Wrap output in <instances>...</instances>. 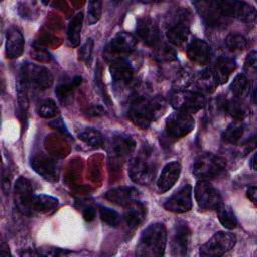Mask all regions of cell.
I'll use <instances>...</instances> for the list:
<instances>
[{"label":"cell","instance_id":"cell-31","mask_svg":"<svg viewBox=\"0 0 257 257\" xmlns=\"http://www.w3.org/2000/svg\"><path fill=\"white\" fill-rule=\"evenodd\" d=\"M28 82L23 74V72L19 69L17 81H16V92H17V101L22 113H26L28 108Z\"/></svg>","mask_w":257,"mask_h":257},{"label":"cell","instance_id":"cell-47","mask_svg":"<svg viewBox=\"0 0 257 257\" xmlns=\"http://www.w3.org/2000/svg\"><path fill=\"white\" fill-rule=\"evenodd\" d=\"M256 195H257V189L255 186H250L247 189V197L249 198L250 201H252V203L256 204Z\"/></svg>","mask_w":257,"mask_h":257},{"label":"cell","instance_id":"cell-23","mask_svg":"<svg viewBox=\"0 0 257 257\" xmlns=\"http://www.w3.org/2000/svg\"><path fill=\"white\" fill-rule=\"evenodd\" d=\"M197 9L199 10L201 16L205 19L208 25L219 26L222 25L227 19L218 9L215 1H201L195 2Z\"/></svg>","mask_w":257,"mask_h":257},{"label":"cell","instance_id":"cell-34","mask_svg":"<svg viewBox=\"0 0 257 257\" xmlns=\"http://www.w3.org/2000/svg\"><path fill=\"white\" fill-rule=\"evenodd\" d=\"M81 83V77L75 76L71 82L59 84L55 89V94L58 100L63 104H68L72 98L73 90Z\"/></svg>","mask_w":257,"mask_h":257},{"label":"cell","instance_id":"cell-12","mask_svg":"<svg viewBox=\"0 0 257 257\" xmlns=\"http://www.w3.org/2000/svg\"><path fill=\"white\" fill-rule=\"evenodd\" d=\"M20 70L23 72L28 84L37 89L45 90L53 83L52 73L44 66L34 63H25L20 67Z\"/></svg>","mask_w":257,"mask_h":257},{"label":"cell","instance_id":"cell-25","mask_svg":"<svg viewBox=\"0 0 257 257\" xmlns=\"http://www.w3.org/2000/svg\"><path fill=\"white\" fill-rule=\"evenodd\" d=\"M145 207L139 200H136L124 207L123 220L130 229L138 227L145 219Z\"/></svg>","mask_w":257,"mask_h":257},{"label":"cell","instance_id":"cell-42","mask_svg":"<svg viewBox=\"0 0 257 257\" xmlns=\"http://www.w3.org/2000/svg\"><path fill=\"white\" fill-rule=\"evenodd\" d=\"M157 56L159 57L160 60H165V61H172L177 58V53L176 51L169 45L164 44L157 49Z\"/></svg>","mask_w":257,"mask_h":257},{"label":"cell","instance_id":"cell-33","mask_svg":"<svg viewBox=\"0 0 257 257\" xmlns=\"http://www.w3.org/2000/svg\"><path fill=\"white\" fill-rule=\"evenodd\" d=\"M222 107L224 111L231 115L235 120L242 121L248 113L246 106L237 98L224 100L222 102Z\"/></svg>","mask_w":257,"mask_h":257},{"label":"cell","instance_id":"cell-30","mask_svg":"<svg viewBox=\"0 0 257 257\" xmlns=\"http://www.w3.org/2000/svg\"><path fill=\"white\" fill-rule=\"evenodd\" d=\"M251 88V81L245 74L236 75L230 84V90L237 99L247 96L250 93Z\"/></svg>","mask_w":257,"mask_h":257},{"label":"cell","instance_id":"cell-11","mask_svg":"<svg viewBox=\"0 0 257 257\" xmlns=\"http://www.w3.org/2000/svg\"><path fill=\"white\" fill-rule=\"evenodd\" d=\"M137 38L125 31L118 32L112 37L105 48V55L111 58L112 61L118 58H125L126 54H130L136 47Z\"/></svg>","mask_w":257,"mask_h":257},{"label":"cell","instance_id":"cell-44","mask_svg":"<svg viewBox=\"0 0 257 257\" xmlns=\"http://www.w3.org/2000/svg\"><path fill=\"white\" fill-rule=\"evenodd\" d=\"M256 63H257V53L255 50H252L248 53L245 63H244V68L247 71H255L256 70Z\"/></svg>","mask_w":257,"mask_h":257},{"label":"cell","instance_id":"cell-5","mask_svg":"<svg viewBox=\"0 0 257 257\" xmlns=\"http://www.w3.org/2000/svg\"><path fill=\"white\" fill-rule=\"evenodd\" d=\"M170 102L176 110L192 114L198 112L205 106L206 99L203 94L184 88L175 89V91L171 93Z\"/></svg>","mask_w":257,"mask_h":257},{"label":"cell","instance_id":"cell-45","mask_svg":"<svg viewBox=\"0 0 257 257\" xmlns=\"http://www.w3.org/2000/svg\"><path fill=\"white\" fill-rule=\"evenodd\" d=\"M49 125H51V126H52L53 128H55V130L60 131L62 134L69 135V133H68V131H67V128H66V126H65V124L63 123V121H62L61 118H58V119H55V120L49 122Z\"/></svg>","mask_w":257,"mask_h":257},{"label":"cell","instance_id":"cell-10","mask_svg":"<svg viewBox=\"0 0 257 257\" xmlns=\"http://www.w3.org/2000/svg\"><path fill=\"white\" fill-rule=\"evenodd\" d=\"M135 147L136 143L130 136L123 134L114 135L108 145L109 162L112 163L113 167L120 165L134 152Z\"/></svg>","mask_w":257,"mask_h":257},{"label":"cell","instance_id":"cell-43","mask_svg":"<svg viewBox=\"0 0 257 257\" xmlns=\"http://www.w3.org/2000/svg\"><path fill=\"white\" fill-rule=\"evenodd\" d=\"M38 255L42 256H65L70 254L71 252L66 250V249H60V248H55V247H41L39 249H36Z\"/></svg>","mask_w":257,"mask_h":257},{"label":"cell","instance_id":"cell-40","mask_svg":"<svg viewBox=\"0 0 257 257\" xmlns=\"http://www.w3.org/2000/svg\"><path fill=\"white\" fill-rule=\"evenodd\" d=\"M102 2L101 1H89L87 5V24H95L101 17Z\"/></svg>","mask_w":257,"mask_h":257},{"label":"cell","instance_id":"cell-37","mask_svg":"<svg viewBox=\"0 0 257 257\" xmlns=\"http://www.w3.org/2000/svg\"><path fill=\"white\" fill-rule=\"evenodd\" d=\"M225 44L227 48L232 52H239L246 48L247 40L239 33H231L225 39Z\"/></svg>","mask_w":257,"mask_h":257},{"label":"cell","instance_id":"cell-16","mask_svg":"<svg viewBox=\"0 0 257 257\" xmlns=\"http://www.w3.org/2000/svg\"><path fill=\"white\" fill-rule=\"evenodd\" d=\"M193 207L192 201V186L185 185L180 190L175 192L171 197H169L164 203V208L167 211L173 213H186L190 211Z\"/></svg>","mask_w":257,"mask_h":257},{"label":"cell","instance_id":"cell-19","mask_svg":"<svg viewBox=\"0 0 257 257\" xmlns=\"http://www.w3.org/2000/svg\"><path fill=\"white\" fill-rule=\"evenodd\" d=\"M186 52L188 58L199 65L208 64L212 57V49L209 43L199 38L193 39L188 44Z\"/></svg>","mask_w":257,"mask_h":257},{"label":"cell","instance_id":"cell-49","mask_svg":"<svg viewBox=\"0 0 257 257\" xmlns=\"http://www.w3.org/2000/svg\"><path fill=\"white\" fill-rule=\"evenodd\" d=\"M255 158H256V155L254 154L253 156H252V158H251V160H250V166H251V168H252V170H256V166H255Z\"/></svg>","mask_w":257,"mask_h":257},{"label":"cell","instance_id":"cell-36","mask_svg":"<svg viewBox=\"0 0 257 257\" xmlns=\"http://www.w3.org/2000/svg\"><path fill=\"white\" fill-rule=\"evenodd\" d=\"M216 210L218 214V219L224 228L228 230H233L237 227L236 216L229 206L222 203Z\"/></svg>","mask_w":257,"mask_h":257},{"label":"cell","instance_id":"cell-22","mask_svg":"<svg viewBox=\"0 0 257 257\" xmlns=\"http://www.w3.org/2000/svg\"><path fill=\"white\" fill-rule=\"evenodd\" d=\"M104 197L112 204L125 207L132 202L138 200L139 192L133 187H117L107 191Z\"/></svg>","mask_w":257,"mask_h":257},{"label":"cell","instance_id":"cell-18","mask_svg":"<svg viewBox=\"0 0 257 257\" xmlns=\"http://www.w3.org/2000/svg\"><path fill=\"white\" fill-rule=\"evenodd\" d=\"M109 72L114 84L117 86H125L133 80L135 70L126 58H118L111 62Z\"/></svg>","mask_w":257,"mask_h":257},{"label":"cell","instance_id":"cell-46","mask_svg":"<svg viewBox=\"0 0 257 257\" xmlns=\"http://www.w3.org/2000/svg\"><path fill=\"white\" fill-rule=\"evenodd\" d=\"M82 216H83V219L85 221L91 222L95 218V209L91 206H88V207L84 208V210L82 212Z\"/></svg>","mask_w":257,"mask_h":257},{"label":"cell","instance_id":"cell-1","mask_svg":"<svg viewBox=\"0 0 257 257\" xmlns=\"http://www.w3.org/2000/svg\"><path fill=\"white\" fill-rule=\"evenodd\" d=\"M167 108L164 97L135 94L130 97L126 113L131 121L142 130L148 128L151 123L162 116Z\"/></svg>","mask_w":257,"mask_h":257},{"label":"cell","instance_id":"cell-15","mask_svg":"<svg viewBox=\"0 0 257 257\" xmlns=\"http://www.w3.org/2000/svg\"><path fill=\"white\" fill-rule=\"evenodd\" d=\"M191 230L185 221H178L172 231L170 249L171 255L177 257L187 256Z\"/></svg>","mask_w":257,"mask_h":257},{"label":"cell","instance_id":"cell-24","mask_svg":"<svg viewBox=\"0 0 257 257\" xmlns=\"http://www.w3.org/2000/svg\"><path fill=\"white\" fill-rule=\"evenodd\" d=\"M31 168L40 176L48 181H57L58 172L54 162L47 157L40 155L35 156L30 161Z\"/></svg>","mask_w":257,"mask_h":257},{"label":"cell","instance_id":"cell-38","mask_svg":"<svg viewBox=\"0 0 257 257\" xmlns=\"http://www.w3.org/2000/svg\"><path fill=\"white\" fill-rule=\"evenodd\" d=\"M59 110L56 103L52 99H45L39 103L37 113L43 118H52L58 114Z\"/></svg>","mask_w":257,"mask_h":257},{"label":"cell","instance_id":"cell-3","mask_svg":"<svg viewBox=\"0 0 257 257\" xmlns=\"http://www.w3.org/2000/svg\"><path fill=\"white\" fill-rule=\"evenodd\" d=\"M156 163L151 153L142 152L136 156L128 165V176L138 185H149L156 175Z\"/></svg>","mask_w":257,"mask_h":257},{"label":"cell","instance_id":"cell-13","mask_svg":"<svg viewBox=\"0 0 257 257\" xmlns=\"http://www.w3.org/2000/svg\"><path fill=\"white\" fill-rule=\"evenodd\" d=\"M33 198L34 194L31 182L24 177H19L14 184V203L21 214L30 215L33 212Z\"/></svg>","mask_w":257,"mask_h":257},{"label":"cell","instance_id":"cell-8","mask_svg":"<svg viewBox=\"0 0 257 257\" xmlns=\"http://www.w3.org/2000/svg\"><path fill=\"white\" fill-rule=\"evenodd\" d=\"M220 12L226 17H234L245 23H253L256 19L255 8L244 1H215Z\"/></svg>","mask_w":257,"mask_h":257},{"label":"cell","instance_id":"cell-2","mask_svg":"<svg viewBox=\"0 0 257 257\" xmlns=\"http://www.w3.org/2000/svg\"><path fill=\"white\" fill-rule=\"evenodd\" d=\"M167 230L163 223L149 225L141 234L136 247V255L160 257L165 254Z\"/></svg>","mask_w":257,"mask_h":257},{"label":"cell","instance_id":"cell-7","mask_svg":"<svg viewBox=\"0 0 257 257\" xmlns=\"http://www.w3.org/2000/svg\"><path fill=\"white\" fill-rule=\"evenodd\" d=\"M195 127V119L192 114L176 110L166 120L165 132L168 138L179 140L190 134Z\"/></svg>","mask_w":257,"mask_h":257},{"label":"cell","instance_id":"cell-29","mask_svg":"<svg viewBox=\"0 0 257 257\" xmlns=\"http://www.w3.org/2000/svg\"><path fill=\"white\" fill-rule=\"evenodd\" d=\"M83 22V13L78 12L75 14L68 23L67 39L71 46L75 47L80 43V32Z\"/></svg>","mask_w":257,"mask_h":257},{"label":"cell","instance_id":"cell-9","mask_svg":"<svg viewBox=\"0 0 257 257\" xmlns=\"http://www.w3.org/2000/svg\"><path fill=\"white\" fill-rule=\"evenodd\" d=\"M194 195L199 208L204 211L216 210L223 203L220 192L207 180L197 182Z\"/></svg>","mask_w":257,"mask_h":257},{"label":"cell","instance_id":"cell-35","mask_svg":"<svg viewBox=\"0 0 257 257\" xmlns=\"http://www.w3.org/2000/svg\"><path fill=\"white\" fill-rule=\"evenodd\" d=\"M78 139L92 148H100L104 144L102 134L93 127H86L78 134Z\"/></svg>","mask_w":257,"mask_h":257},{"label":"cell","instance_id":"cell-17","mask_svg":"<svg viewBox=\"0 0 257 257\" xmlns=\"http://www.w3.org/2000/svg\"><path fill=\"white\" fill-rule=\"evenodd\" d=\"M136 32L139 38H141L148 46L155 47L160 42V30L158 24L149 16L138 18Z\"/></svg>","mask_w":257,"mask_h":257},{"label":"cell","instance_id":"cell-48","mask_svg":"<svg viewBox=\"0 0 257 257\" xmlns=\"http://www.w3.org/2000/svg\"><path fill=\"white\" fill-rule=\"evenodd\" d=\"M0 256H2V257L10 256V250H9V247H8V245H7L4 241H2L1 246H0Z\"/></svg>","mask_w":257,"mask_h":257},{"label":"cell","instance_id":"cell-26","mask_svg":"<svg viewBox=\"0 0 257 257\" xmlns=\"http://www.w3.org/2000/svg\"><path fill=\"white\" fill-rule=\"evenodd\" d=\"M196 83L201 90L207 93H213L218 85H220L219 79L213 67H208L200 71L196 76Z\"/></svg>","mask_w":257,"mask_h":257},{"label":"cell","instance_id":"cell-28","mask_svg":"<svg viewBox=\"0 0 257 257\" xmlns=\"http://www.w3.org/2000/svg\"><path fill=\"white\" fill-rule=\"evenodd\" d=\"M58 207V200L52 196L39 194L34 195L32 202V210L40 214L51 213Z\"/></svg>","mask_w":257,"mask_h":257},{"label":"cell","instance_id":"cell-6","mask_svg":"<svg viewBox=\"0 0 257 257\" xmlns=\"http://www.w3.org/2000/svg\"><path fill=\"white\" fill-rule=\"evenodd\" d=\"M236 241L233 233L220 231L201 246L199 253L203 257H220L233 249Z\"/></svg>","mask_w":257,"mask_h":257},{"label":"cell","instance_id":"cell-20","mask_svg":"<svg viewBox=\"0 0 257 257\" xmlns=\"http://www.w3.org/2000/svg\"><path fill=\"white\" fill-rule=\"evenodd\" d=\"M181 169V165L177 161L170 162L163 168L157 180V189L160 193L169 191L176 184L180 177Z\"/></svg>","mask_w":257,"mask_h":257},{"label":"cell","instance_id":"cell-14","mask_svg":"<svg viewBox=\"0 0 257 257\" xmlns=\"http://www.w3.org/2000/svg\"><path fill=\"white\" fill-rule=\"evenodd\" d=\"M189 35L190 25L188 17L184 12H178L170 20L166 30V36L172 44L180 46L188 40Z\"/></svg>","mask_w":257,"mask_h":257},{"label":"cell","instance_id":"cell-27","mask_svg":"<svg viewBox=\"0 0 257 257\" xmlns=\"http://www.w3.org/2000/svg\"><path fill=\"white\" fill-rule=\"evenodd\" d=\"M213 69L219 79L220 84H224L228 81L230 75L236 69V61L227 56H220L213 66Z\"/></svg>","mask_w":257,"mask_h":257},{"label":"cell","instance_id":"cell-39","mask_svg":"<svg viewBox=\"0 0 257 257\" xmlns=\"http://www.w3.org/2000/svg\"><path fill=\"white\" fill-rule=\"evenodd\" d=\"M99 217L103 223L110 227H116L120 222V217L118 213L107 207L99 206Z\"/></svg>","mask_w":257,"mask_h":257},{"label":"cell","instance_id":"cell-21","mask_svg":"<svg viewBox=\"0 0 257 257\" xmlns=\"http://www.w3.org/2000/svg\"><path fill=\"white\" fill-rule=\"evenodd\" d=\"M6 41H5V53L10 59L19 57L24 49V37L21 31L11 26L6 31Z\"/></svg>","mask_w":257,"mask_h":257},{"label":"cell","instance_id":"cell-41","mask_svg":"<svg viewBox=\"0 0 257 257\" xmlns=\"http://www.w3.org/2000/svg\"><path fill=\"white\" fill-rule=\"evenodd\" d=\"M93 51V40L92 38H88L78 50V58L86 64H89L92 58Z\"/></svg>","mask_w":257,"mask_h":257},{"label":"cell","instance_id":"cell-4","mask_svg":"<svg viewBox=\"0 0 257 257\" xmlns=\"http://www.w3.org/2000/svg\"><path fill=\"white\" fill-rule=\"evenodd\" d=\"M226 168V160L213 153L199 155L193 165V173L200 180L214 179L220 176Z\"/></svg>","mask_w":257,"mask_h":257},{"label":"cell","instance_id":"cell-32","mask_svg":"<svg viewBox=\"0 0 257 257\" xmlns=\"http://www.w3.org/2000/svg\"><path fill=\"white\" fill-rule=\"evenodd\" d=\"M245 133V125L240 120L231 122L222 134V140L230 145H235L240 142Z\"/></svg>","mask_w":257,"mask_h":257}]
</instances>
